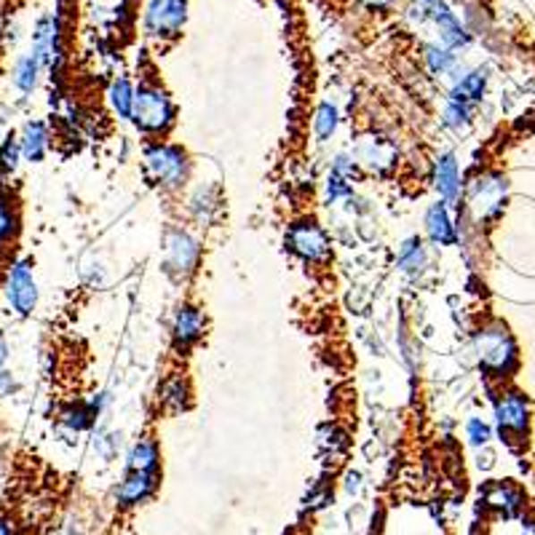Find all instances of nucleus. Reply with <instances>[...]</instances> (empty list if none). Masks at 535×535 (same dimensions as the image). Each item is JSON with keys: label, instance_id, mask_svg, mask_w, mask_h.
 <instances>
[{"label": "nucleus", "instance_id": "nucleus-1", "mask_svg": "<svg viewBox=\"0 0 535 535\" xmlns=\"http://www.w3.org/2000/svg\"><path fill=\"white\" fill-rule=\"evenodd\" d=\"M480 361L485 367V372L496 375V378H506L509 372H514L517 367V343L512 337V332L501 324L493 321L488 327H482L474 337Z\"/></svg>", "mask_w": 535, "mask_h": 535}, {"label": "nucleus", "instance_id": "nucleus-2", "mask_svg": "<svg viewBox=\"0 0 535 535\" xmlns=\"http://www.w3.org/2000/svg\"><path fill=\"white\" fill-rule=\"evenodd\" d=\"M506 191H509V183L504 174H482L474 180L471 185V193H469V207L474 212V217L480 223H488L493 217H498L504 212V204H506Z\"/></svg>", "mask_w": 535, "mask_h": 535}, {"label": "nucleus", "instance_id": "nucleus-3", "mask_svg": "<svg viewBox=\"0 0 535 535\" xmlns=\"http://www.w3.org/2000/svg\"><path fill=\"white\" fill-rule=\"evenodd\" d=\"M132 118L145 132H164L172 123V102L158 86H142L134 97Z\"/></svg>", "mask_w": 535, "mask_h": 535}, {"label": "nucleus", "instance_id": "nucleus-4", "mask_svg": "<svg viewBox=\"0 0 535 535\" xmlns=\"http://www.w3.org/2000/svg\"><path fill=\"white\" fill-rule=\"evenodd\" d=\"M188 19V0H148L145 32L153 38H177Z\"/></svg>", "mask_w": 535, "mask_h": 535}, {"label": "nucleus", "instance_id": "nucleus-5", "mask_svg": "<svg viewBox=\"0 0 535 535\" xmlns=\"http://www.w3.org/2000/svg\"><path fill=\"white\" fill-rule=\"evenodd\" d=\"M5 300L16 316H30L38 302V286L32 278V268L27 260H16L5 273Z\"/></svg>", "mask_w": 535, "mask_h": 535}, {"label": "nucleus", "instance_id": "nucleus-6", "mask_svg": "<svg viewBox=\"0 0 535 535\" xmlns=\"http://www.w3.org/2000/svg\"><path fill=\"white\" fill-rule=\"evenodd\" d=\"M145 164H148L150 177L158 185H169V188L180 185L185 177V169H188L185 153L174 145H153L145 153Z\"/></svg>", "mask_w": 535, "mask_h": 535}, {"label": "nucleus", "instance_id": "nucleus-7", "mask_svg": "<svg viewBox=\"0 0 535 535\" xmlns=\"http://www.w3.org/2000/svg\"><path fill=\"white\" fill-rule=\"evenodd\" d=\"M496 418L504 434L522 437L531 426V402L520 391H506L496 402Z\"/></svg>", "mask_w": 535, "mask_h": 535}, {"label": "nucleus", "instance_id": "nucleus-8", "mask_svg": "<svg viewBox=\"0 0 535 535\" xmlns=\"http://www.w3.org/2000/svg\"><path fill=\"white\" fill-rule=\"evenodd\" d=\"M286 242H289L292 252H297L300 258H305L310 263H321L329 255V242H327L324 231L316 223H297V225H292Z\"/></svg>", "mask_w": 535, "mask_h": 535}, {"label": "nucleus", "instance_id": "nucleus-9", "mask_svg": "<svg viewBox=\"0 0 535 535\" xmlns=\"http://www.w3.org/2000/svg\"><path fill=\"white\" fill-rule=\"evenodd\" d=\"M32 54L40 59V64L54 67L62 56V32H59V16H43L35 27V48Z\"/></svg>", "mask_w": 535, "mask_h": 535}, {"label": "nucleus", "instance_id": "nucleus-10", "mask_svg": "<svg viewBox=\"0 0 535 535\" xmlns=\"http://www.w3.org/2000/svg\"><path fill=\"white\" fill-rule=\"evenodd\" d=\"M482 501H485L488 509H493V512H498L504 517H517L525 509V496L512 482H493L482 493Z\"/></svg>", "mask_w": 535, "mask_h": 535}, {"label": "nucleus", "instance_id": "nucleus-11", "mask_svg": "<svg viewBox=\"0 0 535 535\" xmlns=\"http://www.w3.org/2000/svg\"><path fill=\"white\" fill-rule=\"evenodd\" d=\"M156 490V474H148V471H132L121 488L115 490V498L121 506H140L145 504Z\"/></svg>", "mask_w": 535, "mask_h": 535}, {"label": "nucleus", "instance_id": "nucleus-12", "mask_svg": "<svg viewBox=\"0 0 535 535\" xmlns=\"http://www.w3.org/2000/svg\"><path fill=\"white\" fill-rule=\"evenodd\" d=\"M356 156H359L361 164H367V166L383 172V169H388V166L394 164L396 150H394V145H391L388 140H383V137H367V140H361Z\"/></svg>", "mask_w": 535, "mask_h": 535}, {"label": "nucleus", "instance_id": "nucleus-13", "mask_svg": "<svg viewBox=\"0 0 535 535\" xmlns=\"http://www.w3.org/2000/svg\"><path fill=\"white\" fill-rule=\"evenodd\" d=\"M426 228H429V236L434 244L439 247H453L458 242V234H455V225L447 215V207L445 204H434L426 215Z\"/></svg>", "mask_w": 535, "mask_h": 535}, {"label": "nucleus", "instance_id": "nucleus-14", "mask_svg": "<svg viewBox=\"0 0 535 535\" xmlns=\"http://www.w3.org/2000/svg\"><path fill=\"white\" fill-rule=\"evenodd\" d=\"M204 324H207V321H204V316H201L199 308H191V305L180 308L177 316H174V340H177L180 345L196 343V340L204 335Z\"/></svg>", "mask_w": 535, "mask_h": 535}, {"label": "nucleus", "instance_id": "nucleus-15", "mask_svg": "<svg viewBox=\"0 0 535 535\" xmlns=\"http://www.w3.org/2000/svg\"><path fill=\"white\" fill-rule=\"evenodd\" d=\"M166 252H169V268L174 270H191L196 258H199V247L191 236L185 234H172L169 242H166Z\"/></svg>", "mask_w": 535, "mask_h": 535}, {"label": "nucleus", "instance_id": "nucleus-16", "mask_svg": "<svg viewBox=\"0 0 535 535\" xmlns=\"http://www.w3.org/2000/svg\"><path fill=\"white\" fill-rule=\"evenodd\" d=\"M46 148H48V132L40 121H30L21 132V142H19V150L27 161H40L46 156Z\"/></svg>", "mask_w": 535, "mask_h": 535}, {"label": "nucleus", "instance_id": "nucleus-17", "mask_svg": "<svg viewBox=\"0 0 535 535\" xmlns=\"http://www.w3.org/2000/svg\"><path fill=\"white\" fill-rule=\"evenodd\" d=\"M437 188L447 201L461 199V172L453 156H442L437 161Z\"/></svg>", "mask_w": 535, "mask_h": 535}, {"label": "nucleus", "instance_id": "nucleus-18", "mask_svg": "<svg viewBox=\"0 0 535 535\" xmlns=\"http://www.w3.org/2000/svg\"><path fill=\"white\" fill-rule=\"evenodd\" d=\"M485 86H488V75H485L482 70H474V72L463 75V78L455 83L453 99H458V102H477V99H482Z\"/></svg>", "mask_w": 535, "mask_h": 535}, {"label": "nucleus", "instance_id": "nucleus-19", "mask_svg": "<svg viewBox=\"0 0 535 535\" xmlns=\"http://www.w3.org/2000/svg\"><path fill=\"white\" fill-rule=\"evenodd\" d=\"M40 67H43V64H40V59H38L35 54L21 56V59L16 62V70H13V83H16V89L24 91V94H30V91L38 86Z\"/></svg>", "mask_w": 535, "mask_h": 535}, {"label": "nucleus", "instance_id": "nucleus-20", "mask_svg": "<svg viewBox=\"0 0 535 535\" xmlns=\"http://www.w3.org/2000/svg\"><path fill=\"white\" fill-rule=\"evenodd\" d=\"M134 97H137V91L132 89V83L126 78L113 81V86H110V102H113V110L121 118H132V113H134Z\"/></svg>", "mask_w": 535, "mask_h": 535}, {"label": "nucleus", "instance_id": "nucleus-21", "mask_svg": "<svg viewBox=\"0 0 535 535\" xmlns=\"http://www.w3.org/2000/svg\"><path fill=\"white\" fill-rule=\"evenodd\" d=\"M129 469L132 471H148V474H156V469H158V447H156V442H140L134 450H132V455H129Z\"/></svg>", "mask_w": 535, "mask_h": 535}, {"label": "nucleus", "instance_id": "nucleus-22", "mask_svg": "<svg viewBox=\"0 0 535 535\" xmlns=\"http://www.w3.org/2000/svg\"><path fill=\"white\" fill-rule=\"evenodd\" d=\"M426 64H429V70H431L434 75H447V72L455 70L458 59H455V54H453L450 48H445V46H426Z\"/></svg>", "mask_w": 535, "mask_h": 535}, {"label": "nucleus", "instance_id": "nucleus-23", "mask_svg": "<svg viewBox=\"0 0 535 535\" xmlns=\"http://www.w3.org/2000/svg\"><path fill=\"white\" fill-rule=\"evenodd\" d=\"M426 266V252H423V244L418 239H410L402 252H399V268L402 270H420Z\"/></svg>", "mask_w": 535, "mask_h": 535}, {"label": "nucleus", "instance_id": "nucleus-24", "mask_svg": "<svg viewBox=\"0 0 535 535\" xmlns=\"http://www.w3.org/2000/svg\"><path fill=\"white\" fill-rule=\"evenodd\" d=\"M471 121V110H469V102H458L453 99L447 107H445V123L450 129H466Z\"/></svg>", "mask_w": 535, "mask_h": 535}, {"label": "nucleus", "instance_id": "nucleus-25", "mask_svg": "<svg viewBox=\"0 0 535 535\" xmlns=\"http://www.w3.org/2000/svg\"><path fill=\"white\" fill-rule=\"evenodd\" d=\"M313 126H316L318 140L332 137V132H335V126H337V113H335V107H332V105H321V107L316 110V121H313Z\"/></svg>", "mask_w": 535, "mask_h": 535}, {"label": "nucleus", "instance_id": "nucleus-26", "mask_svg": "<svg viewBox=\"0 0 535 535\" xmlns=\"http://www.w3.org/2000/svg\"><path fill=\"white\" fill-rule=\"evenodd\" d=\"M164 404L166 407H172V410H183L185 407V402H188V388H185V383L183 380H172L166 388H164Z\"/></svg>", "mask_w": 535, "mask_h": 535}, {"label": "nucleus", "instance_id": "nucleus-27", "mask_svg": "<svg viewBox=\"0 0 535 535\" xmlns=\"http://www.w3.org/2000/svg\"><path fill=\"white\" fill-rule=\"evenodd\" d=\"M13 231H16V212L8 199H0V244L11 239Z\"/></svg>", "mask_w": 535, "mask_h": 535}, {"label": "nucleus", "instance_id": "nucleus-28", "mask_svg": "<svg viewBox=\"0 0 535 535\" xmlns=\"http://www.w3.org/2000/svg\"><path fill=\"white\" fill-rule=\"evenodd\" d=\"M469 439H471V445H488L490 442V426L485 423V420H480V418H471L469 420Z\"/></svg>", "mask_w": 535, "mask_h": 535}, {"label": "nucleus", "instance_id": "nucleus-29", "mask_svg": "<svg viewBox=\"0 0 535 535\" xmlns=\"http://www.w3.org/2000/svg\"><path fill=\"white\" fill-rule=\"evenodd\" d=\"M348 193H351L348 177H343V174L332 172V174H329V185H327V196L335 201V199H340V196H348Z\"/></svg>", "mask_w": 535, "mask_h": 535}, {"label": "nucleus", "instance_id": "nucleus-30", "mask_svg": "<svg viewBox=\"0 0 535 535\" xmlns=\"http://www.w3.org/2000/svg\"><path fill=\"white\" fill-rule=\"evenodd\" d=\"M89 420H91V410H86V407H72L64 412V423L72 429H83V426H89Z\"/></svg>", "mask_w": 535, "mask_h": 535}, {"label": "nucleus", "instance_id": "nucleus-31", "mask_svg": "<svg viewBox=\"0 0 535 535\" xmlns=\"http://www.w3.org/2000/svg\"><path fill=\"white\" fill-rule=\"evenodd\" d=\"M19 145H13V142H5L3 145V150H0V166L5 169V172H13L16 169V164H19Z\"/></svg>", "mask_w": 535, "mask_h": 535}, {"label": "nucleus", "instance_id": "nucleus-32", "mask_svg": "<svg viewBox=\"0 0 535 535\" xmlns=\"http://www.w3.org/2000/svg\"><path fill=\"white\" fill-rule=\"evenodd\" d=\"M367 11H391L399 0H359Z\"/></svg>", "mask_w": 535, "mask_h": 535}, {"label": "nucleus", "instance_id": "nucleus-33", "mask_svg": "<svg viewBox=\"0 0 535 535\" xmlns=\"http://www.w3.org/2000/svg\"><path fill=\"white\" fill-rule=\"evenodd\" d=\"M11 388H13V378H11L8 372H0V396L8 394Z\"/></svg>", "mask_w": 535, "mask_h": 535}, {"label": "nucleus", "instance_id": "nucleus-34", "mask_svg": "<svg viewBox=\"0 0 535 535\" xmlns=\"http://www.w3.org/2000/svg\"><path fill=\"white\" fill-rule=\"evenodd\" d=\"M0 535H16L13 533V525L8 520H3V517H0Z\"/></svg>", "mask_w": 535, "mask_h": 535}, {"label": "nucleus", "instance_id": "nucleus-35", "mask_svg": "<svg viewBox=\"0 0 535 535\" xmlns=\"http://www.w3.org/2000/svg\"><path fill=\"white\" fill-rule=\"evenodd\" d=\"M5 359H8V345H5V343L0 340V367L5 364Z\"/></svg>", "mask_w": 535, "mask_h": 535}, {"label": "nucleus", "instance_id": "nucleus-36", "mask_svg": "<svg viewBox=\"0 0 535 535\" xmlns=\"http://www.w3.org/2000/svg\"><path fill=\"white\" fill-rule=\"evenodd\" d=\"M56 535H83V533H81V531H72L70 525H64V528H62Z\"/></svg>", "mask_w": 535, "mask_h": 535}]
</instances>
